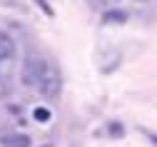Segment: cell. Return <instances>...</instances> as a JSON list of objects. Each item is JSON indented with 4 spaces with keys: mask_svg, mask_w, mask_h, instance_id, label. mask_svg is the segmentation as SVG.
I'll use <instances>...</instances> for the list:
<instances>
[{
    "mask_svg": "<svg viewBox=\"0 0 157 147\" xmlns=\"http://www.w3.org/2000/svg\"><path fill=\"white\" fill-rule=\"evenodd\" d=\"M60 87H63V77H60L57 65L43 57L40 72H37V80H35V90L43 97H48V100H55L57 95H60Z\"/></svg>",
    "mask_w": 157,
    "mask_h": 147,
    "instance_id": "obj_1",
    "label": "cell"
},
{
    "mask_svg": "<svg viewBox=\"0 0 157 147\" xmlns=\"http://www.w3.org/2000/svg\"><path fill=\"white\" fill-rule=\"evenodd\" d=\"M40 65H43V57H37V55H33V57L25 60L23 75H20V80H23L25 87H33L35 90V80H37V72H40Z\"/></svg>",
    "mask_w": 157,
    "mask_h": 147,
    "instance_id": "obj_2",
    "label": "cell"
},
{
    "mask_svg": "<svg viewBox=\"0 0 157 147\" xmlns=\"http://www.w3.org/2000/svg\"><path fill=\"white\" fill-rule=\"evenodd\" d=\"M15 52V43H13V37L5 33V30H0V60H10Z\"/></svg>",
    "mask_w": 157,
    "mask_h": 147,
    "instance_id": "obj_3",
    "label": "cell"
},
{
    "mask_svg": "<svg viewBox=\"0 0 157 147\" xmlns=\"http://www.w3.org/2000/svg\"><path fill=\"white\" fill-rule=\"evenodd\" d=\"M3 147H30V137L23 132H13L3 137Z\"/></svg>",
    "mask_w": 157,
    "mask_h": 147,
    "instance_id": "obj_4",
    "label": "cell"
},
{
    "mask_svg": "<svg viewBox=\"0 0 157 147\" xmlns=\"http://www.w3.org/2000/svg\"><path fill=\"white\" fill-rule=\"evenodd\" d=\"M35 120H40V122L50 120V110H45V107H37V110H35Z\"/></svg>",
    "mask_w": 157,
    "mask_h": 147,
    "instance_id": "obj_5",
    "label": "cell"
},
{
    "mask_svg": "<svg viewBox=\"0 0 157 147\" xmlns=\"http://www.w3.org/2000/svg\"><path fill=\"white\" fill-rule=\"evenodd\" d=\"M35 3H37V8H40V10L45 13V15H50V17H52V8H50V5L45 3V0H35Z\"/></svg>",
    "mask_w": 157,
    "mask_h": 147,
    "instance_id": "obj_6",
    "label": "cell"
},
{
    "mask_svg": "<svg viewBox=\"0 0 157 147\" xmlns=\"http://www.w3.org/2000/svg\"><path fill=\"white\" fill-rule=\"evenodd\" d=\"M105 20H125V15L122 13H110V15H105Z\"/></svg>",
    "mask_w": 157,
    "mask_h": 147,
    "instance_id": "obj_7",
    "label": "cell"
},
{
    "mask_svg": "<svg viewBox=\"0 0 157 147\" xmlns=\"http://www.w3.org/2000/svg\"><path fill=\"white\" fill-rule=\"evenodd\" d=\"M43 147H50V145H43Z\"/></svg>",
    "mask_w": 157,
    "mask_h": 147,
    "instance_id": "obj_8",
    "label": "cell"
},
{
    "mask_svg": "<svg viewBox=\"0 0 157 147\" xmlns=\"http://www.w3.org/2000/svg\"><path fill=\"white\" fill-rule=\"evenodd\" d=\"M140 3H142V0H140Z\"/></svg>",
    "mask_w": 157,
    "mask_h": 147,
    "instance_id": "obj_9",
    "label": "cell"
}]
</instances>
